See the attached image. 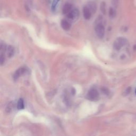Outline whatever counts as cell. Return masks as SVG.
I'll return each instance as SVG.
<instances>
[{"label":"cell","instance_id":"cell-16","mask_svg":"<svg viewBox=\"0 0 136 136\" xmlns=\"http://www.w3.org/2000/svg\"><path fill=\"white\" fill-rule=\"evenodd\" d=\"M119 0H112V4L114 6H116L118 4Z\"/></svg>","mask_w":136,"mask_h":136},{"label":"cell","instance_id":"cell-3","mask_svg":"<svg viewBox=\"0 0 136 136\" xmlns=\"http://www.w3.org/2000/svg\"><path fill=\"white\" fill-rule=\"evenodd\" d=\"M79 16V11L77 9H72L70 12L67 14V18L69 20H76L78 18Z\"/></svg>","mask_w":136,"mask_h":136},{"label":"cell","instance_id":"cell-6","mask_svg":"<svg viewBox=\"0 0 136 136\" xmlns=\"http://www.w3.org/2000/svg\"><path fill=\"white\" fill-rule=\"evenodd\" d=\"M92 13L87 5H85L83 7V15L84 18L86 20H89L91 17Z\"/></svg>","mask_w":136,"mask_h":136},{"label":"cell","instance_id":"cell-13","mask_svg":"<svg viewBox=\"0 0 136 136\" xmlns=\"http://www.w3.org/2000/svg\"><path fill=\"white\" fill-rule=\"evenodd\" d=\"M108 13H109V17L111 18H114L116 16V10L113 7H110L109 9V12H108Z\"/></svg>","mask_w":136,"mask_h":136},{"label":"cell","instance_id":"cell-7","mask_svg":"<svg viewBox=\"0 0 136 136\" xmlns=\"http://www.w3.org/2000/svg\"><path fill=\"white\" fill-rule=\"evenodd\" d=\"M72 9V4L70 2H66L62 8V13L67 14Z\"/></svg>","mask_w":136,"mask_h":136},{"label":"cell","instance_id":"cell-17","mask_svg":"<svg viewBox=\"0 0 136 136\" xmlns=\"http://www.w3.org/2000/svg\"><path fill=\"white\" fill-rule=\"evenodd\" d=\"M135 93L136 94V91H135Z\"/></svg>","mask_w":136,"mask_h":136},{"label":"cell","instance_id":"cell-15","mask_svg":"<svg viewBox=\"0 0 136 136\" xmlns=\"http://www.w3.org/2000/svg\"><path fill=\"white\" fill-rule=\"evenodd\" d=\"M100 10L102 12L105 14L106 12V4L104 2H103L100 4Z\"/></svg>","mask_w":136,"mask_h":136},{"label":"cell","instance_id":"cell-2","mask_svg":"<svg viewBox=\"0 0 136 136\" xmlns=\"http://www.w3.org/2000/svg\"><path fill=\"white\" fill-rule=\"evenodd\" d=\"M95 32L99 38H103L104 36L105 35V27L102 22H98L97 24H96L95 28Z\"/></svg>","mask_w":136,"mask_h":136},{"label":"cell","instance_id":"cell-14","mask_svg":"<svg viewBox=\"0 0 136 136\" xmlns=\"http://www.w3.org/2000/svg\"><path fill=\"white\" fill-rule=\"evenodd\" d=\"M59 1H60V0H53V1L52 5V10L53 11L56 10L57 4H58V3H59Z\"/></svg>","mask_w":136,"mask_h":136},{"label":"cell","instance_id":"cell-10","mask_svg":"<svg viewBox=\"0 0 136 136\" xmlns=\"http://www.w3.org/2000/svg\"><path fill=\"white\" fill-rule=\"evenodd\" d=\"M26 71V70L24 68H20V69H19L16 72H15V73H14V77H13L14 79L15 80L17 79L18 78L20 77L21 75H22V74H24Z\"/></svg>","mask_w":136,"mask_h":136},{"label":"cell","instance_id":"cell-4","mask_svg":"<svg viewBox=\"0 0 136 136\" xmlns=\"http://www.w3.org/2000/svg\"><path fill=\"white\" fill-rule=\"evenodd\" d=\"M6 47L5 44L3 43H1V45H0V51H1V54H0V63L1 65H3L4 63L5 60V52L6 51Z\"/></svg>","mask_w":136,"mask_h":136},{"label":"cell","instance_id":"cell-8","mask_svg":"<svg viewBox=\"0 0 136 136\" xmlns=\"http://www.w3.org/2000/svg\"><path fill=\"white\" fill-rule=\"evenodd\" d=\"M61 26L62 28L65 30H69L71 28V24L69 22V21L65 20V19H63L61 20Z\"/></svg>","mask_w":136,"mask_h":136},{"label":"cell","instance_id":"cell-5","mask_svg":"<svg viewBox=\"0 0 136 136\" xmlns=\"http://www.w3.org/2000/svg\"><path fill=\"white\" fill-rule=\"evenodd\" d=\"M99 96L98 92L96 89H91L87 94V98L91 100H95Z\"/></svg>","mask_w":136,"mask_h":136},{"label":"cell","instance_id":"cell-12","mask_svg":"<svg viewBox=\"0 0 136 136\" xmlns=\"http://www.w3.org/2000/svg\"><path fill=\"white\" fill-rule=\"evenodd\" d=\"M25 105H24V102L22 99H20L18 101L17 103V108L18 110H22L24 108Z\"/></svg>","mask_w":136,"mask_h":136},{"label":"cell","instance_id":"cell-9","mask_svg":"<svg viewBox=\"0 0 136 136\" xmlns=\"http://www.w3.org/2000/svg\"><path fill=\"white\" fill-rule=\"evenodd\" d=\"M87 6L89 7V9H90V10L91 11V12L92 13H95L96 12L97 10V5L95 2H89L87 4Z\"/></svg>","mask_w":136,"mask_h":136},{"label":"cell","instance_id":"cell-11","mask_svg":"<svg viewBox=\"0 0 136 136\" xmlns=\"http://www.w3.org/2000/svg\"><path fill=\"white\" fill-rule=\"evenodd\" d=\"M14 48L12 47V46H9L6 49V53H7V55L9 57H11L14 54Z\"/></svg>","mask_w":136,"mask_h":136},{"label":"cell","instance_id":"cell-1","mask_svg":"<svg viewBox=\"0 0 136 136\" xmlns=\"http://www.w3.org/2000/svg\"><path fill=\"white\" fill-rule=\"evenodd\" d=\"M128 43V40L126 38L120 37L115 40L113 44V47L116 50H120L124 47Z\"/></svg>","mask_w":136,"mask_h":136}]
</instances>
